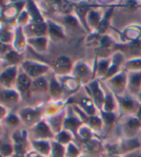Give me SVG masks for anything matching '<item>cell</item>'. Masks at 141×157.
I'll return each mask as SVG.
<instances>
[{
	"label": "cell",
	"instance_id": "cell-1",
	"mask_svg": "<svg viewBox=\"0 0 141 157\" xmlns=\"http://www.w3.org/2000/svg\"><path fill=\"white\" fill-rule=\"evenodd\" d=\"M119 128L121 130V138H135L138 137L141 130V122L135 114L120 116Z\"/></svg>",
	"mask_w": 141,
	"mask_h": 157
},
{
	"label": "cell",
	"instance_id": "cell-2",
	"mask_svg": "<svg viewBox=\"0 0 141 157\" xmlns=\"http://www.w3.org/2000/svg\"><path fill=\"white\" fill-rule=\"evenodd\" d=\"M127 80L128 72L123 69L119 73H117L104 82L107 83L106 86L115 96H121L127 93Z\"/></svg>",
	"mask_w": 141,
	"mask_h": 157
},
{
	"label": "cell",
	"instance_id": "cell-3",
	"mask_svg": "<svg viewBox=\"0 0 141 157\" xmlns=\"http://www.w3.org/2000/svg\"><path fill=\"white\" fill-rule=\"evenodd\" d=\"M84 87L85 91H87L88 97L93 101L94 105H96L97 109L100 112L102 110L105 101V90L103 86L101 85L100 80H98V78L92 80L88 84L84 85Z\"/></svg>",
	"mask_w": 141,
	"mask_h": 157
},
{
	"label": "cell",
	"instance_id": "cell-4",
	"mask_svg": "<svg viewBox=\"0 0 141 157\" xmlns=\"http://www.w3.org/2000/svg\"><path fill=\"white\" fill-rule=\"evenodd\" d=\"M20 68L32 80H35L37 78L44 77V75L50 71L51 66L36 60H23L20 64Z\"/></svg>",
	"mask_w": 141,
	"mask_h": 157
},
{
	"label": "cell",
	"instance_id": "cell-5",
	"mask_svg": "<svg viewBox=\"0 0 141 157\" xmlns=\"http://www.w3.org/2000/svg\"><path fill=\"white\" fill-rule=\"evenodd\" d=\"M45 114V107L40 106V107H25L21 109L19 111V118L21 122H23L25 124L30 125L33 128L35 124L42 121V117Z\"/></svg>",
	"mask_w": 141,
	"mask_h": 157
},
{
	"label": "cell",
	"instance_id": "cell-6",
	"mask_svg": "<svg viewBox=\"0 0 141 157\" xmlns=\"http://www.w3.org/2000/svg\"><path fill=\"white\" fill-rule=\"evenodd\" d=\"M115 97L117 101V105H118V114L121 116L135 114L139 105H141L135 98L130 96L128 93Z\"/></svg>",
	"mask_w": 141,
	"mask_h": 157
},
{
	"label": "cell",
	"instance_id": "cell-7",
	"mask_svg": "<svg viewBox=\"0 0 141 157\" xmlns=\"http://www.w3.org/2000/svg\"><path fill=\"white\" fill-rule=\"evenodd\" d=\"M71 75L84 85L90 82L92 80H95L93 69H91V67L84 61H77L74 63Z\"/></svg>",
	"mask_w": 141,
	"mask_h": 157
},
{
	"label": "cell",
	"instance_id": "cell-8",
	"mask_svg": "<svg viewBox=\"0 0 141 157\" xmlns=\"http://www.w3.org/2000/svg\"><path fill=\"white\" fill-rule=\"evenodd\" d=\"M26 2H14V3H10L9 5H6L4 9L2 10L1 17L4 23L7 24H13L15 23V20L18 17L19 13L23 11L25 8Z\"/></svg>",
	"mask_w": 141,
	"mask_h": 157
},
{
	"label": "cell",
	"instance_id": "cell-9",
	"mask_svg": "<svg viewBox=\"0 0 141 157\" xmlns=\"http://www.w3.org/2000/svg\"><path fill=\"white\" fill-rule=\"evenodd\" d=\"M83 124H84V122L79 117V115L75 112L73 107L72 106L68 107V109H66V112H65L64 128L62 129H65V130L69 131L70 133H72L74 137L76 138L78 129H79Z\"/></svg>",
	"mask_w": 141,
	"mask_h": 157
},
{
	"label": "cell",
	"instance_id": "cell-10",
	"mask_svg": "<svg viewBox=\"0 0 141 157\" xmlns=\"http://www.w3.org/2000/svg\"><path fill=\"white\" fill-rule=\"evenodd\" d=\"M74 63L72 62L71 59L67 56H62L58 57L56 59L53 61L52 69L54 74L60 77V76H66V75H71L72 70H73Z\"/></svg>",
	"mask_w": 141,
	"mask_h": 157
},
{
	"label": "cell",
	"instance_id": "cell-11",
	"mask_svg": "<svg viewBox=\"0 0 141 157\" xmlns=\"http://www.w3.org/2000/svg\"><path fill=\"white\" fill-rule=\"evenodd\" d=\"M80 148L83 153L91 157H100L101 154L104 152V143L96 136L88 142L80 144Z\"/></svg>",
	"mask_w": 141,
	"mask_h": 157
},
{
	"label": "cell",
	"instance_id": "cell-12",
	"mask_svg": "<svg viewBox=\"0 0 141 157\" xmlns=\"http://www.w3.org/2000/svg\"><path fill=\"white\" fill-rule=\"evenodd\" d=\"M18 73V66H7L0 73V84H2L5 89H13L17 82Z\"/></svg>",
	"mask_w": 141,
	"mask_h": 157
},
{
	"label": "cell",
	"instance_id": "cell-13",
	"mask_svg": "<svg viewBox=\"0 0 141 157\" xmlns=\"http://www.w3.org/2000/svg\"><path fill=\"white\" fill-rule=\"evenodd\" d=\"M32 140H54L55 134L45 120L41 121L32 128Z\"/></svg>",
	"mask_w": 141,
	"mask_h": 157
},
{
	"label": "cell",
	"instance_id": "cell-14",
	"mask_svg": "<svg viewBox=\"0 0 141 157\" xmlns=\"http://www.w3.org/2000/svg\"><path fill=\"white\" fill-rule=\"evenodd\" d=\"M141 91V70L140 71L128 72L127 93L137 100Z\"/></svg>",
	"mask_w": 141,
	"mask_h": 157
},
{
	"label": "cell",
	"instance_id": "cell-15",
	"mask_svg": "<svg viewBox=\"0 0 141 157\" xmlns=\"http://www.w3.org/2000/svg\"><path fill=\"white\" fill-rule=\"evenodd\" d=\"M27 38L30 37H38V36H47V23L45 22H30L25 27H23Z\"/></svg>",
	"mask_w": 141,
	"mask_h": 157
},
{
	"label": "cell",
	"instance_id": "cell-16",
	"mask_svg": "<svg viewBox=\"0 0 141 157\" xmlns=\"http://www.w3.org/2000/svg\"><path fill=\"white\" fill-rule=\"evenodd\" d=\"M117 142H118L120 155H125L141 148V140L139 139V137L120 138Z\"/></svg>",
	"mask_w": 141,
	"mask_h": 157
},
{
	"label": "cell",
	"instance_id": "cell-17",
	"mask_svg": "<svg viewBox=\"0 0 141 157\" xmlns=\"http://www.w3.org/2000/svg\"><path fill=\"white\" fill-rule=\"evenodd\" d=\"M32 78L28 75H26L22 70L19 71L15 85H17V90L20 94V96L25 97L29 95V93L31 92V88H32Z\"/></svg>",
	"mask_w": 141,
	"mask_h": 157
},
{
	"label": "cell",
	"instance_id": "cell-18",
	"mask_svg": "<svg viewBox=\"0 0 141 157\" xmlns=\"http://www.w3.org/2000/svg\"><path fill=\"white\" fill-rule=\"evenodd\" d=\"M46 23H47V36L49 37V39L51 38L53 40H64V39H65L66 35L64 27L61 25L50 19L46 20Z\"/></svg>",
	"mask_w": 141,
	"mask_h": 157
},
{
	"label": "cell",
	"instance_id": "cell-19",
	"mask_svg": "<svg viewBox=\"0 0 141 157\" xmlns=\"http://www.w3.org/2000/svg\"><path fill=\"white\" fill-rule=\"evenodd\" d=\"M65 112L66 109H64L61 112L47 117L45 121L47 122V124H49V127L51 128V130L53 131V133L55 135L58 134L60 131L62 130L64 128V122H65Z\"/></svg>",
	"mask_w": 141,
	"mask_h": 157
},
{
	"label": "cell",
	"instance_id": "cell-20",
	"mask_svg": "<svg viewBox=\"0 0 141 157\" xmlns=\"http://www.w3.org/2000/svg\"><path fill=\"white\" fill-rule=\"evenodd\" d=\"M27 46V37L23 32V28L15 26L14 27V36L12 47L14 51H17L19 54H22L26 49Z\"/></svg>",
	"mask_w": 141,
	"mask_h": 157
},
{
	"label": "cell",
	"instance_id": "cell-21",
	"mask_svg": "<svg viewBox=\"0 0 141 157\" xmlns=\"http://www.w3.org/2000/svg\"><path fill=\"white\" fill-rule=\"evenodd\" d=\"M58 80L61 82L65 92H67V93H75V92H77L78 90H79L80 86L82 84L72 75L60 76V77H58Z\"/></svg>",
	"mask_w": 141,
	"mask_h": 157
},
{
	"label": "cell",
	"instance_id": "cell-22",
	"mask_svg": "<svg viewBox=\"0 0 141 157\" xmlns=\"http://www.w3.org/2000/svg\"><path fill=\"white\" fill-rule=\"evenodd\" d=\"M104 90H105V101H104V105L101 111L118 113V105H117V101H116L115 95L107 87V86L104 87Z\"/></svg>",
	"mask_w": 141,
	"mask_h": 157
},
{
	"label": "cell",
	"instance_id": "cell-23",
	"mask_svg": "<svg viewBox=\"0 0 141 157\" xmlns=\"http://www.w3.org/2000/svg\"><path fill=\"white\" fill-rule=\"evenodd\" d=\"M113 11H114V8L111 7V8H108V9L104 12L103 17H102V20L100 22L99 26L97 27V29L95 31H93L94 34H96L99 36L106 35L108 29L109 28V23H111V19L112 17Z\"/></svg>",
	"mask_w": 141,
	"mask_h": 157
},
{
	"label": "cell",
	"instance_id": "cell-24",
	"mask_svg": "<svg viewBox=\"0 0 141 157\" xmlns=\"http://www.w3.org/2000/svg\"><path fill=\"white\" fill-rule=\"evenodd\" d=\"M31 146L33 151L42 155L43 157H50L51 141L49 140H31Z\"/></svg>",
	"mask_w": 141,
	"mask_h": 157
},
{
	"label": "cell",
	"instance_id": "cell-25",
	"mask_svg": "<svg viewBox=\"0 0 141 157\" xmlns=\"http://www.w3.org/2000/svg\"><path fill=\"white\" fill-rule=\"evenodd\" d=\"M104 13L99 9H90L87 14V25L89 32H93L97 29L103 17Z\"/></svg>",
	"mask_w": 141,
	"mask_h": 157
},
{
	"label": "cell",
	"instance_id": "cell-26",
	"mask_svg": "<svg viewBox=\"0 0 141 157\" xmlns=\"http://www.w3.org/2000/svg\"><path fill=\"white\" fill-rule=\"evenodd\" d=\"M49 42L48 36H38L27 38V45L31 46L37 53H44L47 50Z\"/></svg>",
	"mask_w": 141,
	"mask_h": 157
},
{
	"label": "cell",
	"instance_id": "cell-27",
	"mask_svg": "<svg viewBox=\"0 0 141 157\" xmlns=\"http://www.w3.org/2000/svg\"><path fill=\"white\" fill-rule=\"evenodd\" d=\"M48 93L50 94L51 98L55 101L60 100L65 93L64 88H62L61 82L58 80V77L55 74H53L52 78L49 81V92Z\"/></svg>",
	"mask_w": 141,
	"mask_h": 157
},
{
	"label": "cell",
	"instance_id": "cell-28",
	"mask_svg": "<svg viewBox=\"0 0 141 157\" xmlns=\"http://www.w3.org/2000/svg\"><path fill=\"white\" fill-rule=\"evenodd\" d=\"M0 99L3 101L6 105H17L19 99H20V94L17 89H4L1 91L0 94Z\"/></svg>",
	"mask_w": 141,
	"mask_h": 157
},
{
	"label": "cell",
	"instance_id": "cell-29",
	"mask_svg": "<svg viewBox=\"0 0 141 157\" xmlns=\"http://www.w3.org/2000/svg\"><path fill=\"white\" fill-rule=\"evenodd\" d=\"M25 9L28 12V14L30 17V22H45L46 20L42 17V14L37 8V4L34 1H27L25 5Z\"/></svg>",
	"mask_w": 141,
	"mask_h": 157
},
{
	"label": "cell",
	"instance_id": "cell-30",
	"mask_svg": "<svg viewBox=\"0 0 141 157\" xmlns=\"http://www.w3.org/2000/svg\"><path fill=\"white\" fill-rule=\"evenodd\" d=\"M77 105L88 116H94V115L99 114V110L97 109L96 105H94L93 101L89 97H84L80 99Z\"/></svg>",
	"mask_w": 141,
	"mask_h": 157
},
{
	"label": "cell",
	"instance_id": "cell-31",
	"mask_svg": "<svg viewBox=\"0 0 141 157\" xmlns=\"http://www.w3.org/2000/svg\"><path fill=\"white\" fill-rule=\"evenodd\" d=\"M14 28L12 29L10 24L3 23V25L0 28V41L8 45H12L14 41Z\"/></svg>",
	"mask_w": 141,
	"mask_h": 157
},
{
	"label": "cell",
	"instance_id": "cell-32",
	"mask_svg": "<svg viewBox=\"0 0 141 157\" xmlns=\"http://www.w3.org/2000/svg\"><path fill=\"white\" fill-rule=\"evenodd\" d=\"M94 137H96V133L85 124H84L82 127L78 129L77 135H76V138L80 141V144L88 142V141L91 140Z\"/></svg>",
	"mask_w": 141,
	"mask_h": 157
},
{
	"label": "cell",
	"instance_id": "cell-33",
	"mask_svg": "<svg viewBox=\"0 0 141 157\" xmlns=\"http://www.w3.org/2000/svg\"><path fill=\"white\" fill-rule=\"evenodd\" d=\"M99 113H100L101 118L104 123V129L107 128L108 130L112 129L113 125L115 124H117V122H118L119 118H120V117H118V113H116V112L100 111Z\"/></svg>",
	"mask_w": 141,
	"mask_h": 157
},
{
	"label": "cell",
	"instance_id": "cell-34",
	"mask_svg": "<svg viewBox=\"0 0 141 157\" xmlns=\"http://www.w3.org/2000/svg\"><path fill=\"white\" fill-rule=\"evenodd\" d=\"M31 92L34 93H47L49 92V81H47L44 77L35 78L32 82Z\"/></svg>",
	"mask_w": 141,
	"mask_h": 157
},
{
	"label": "cell",
	"instance_id": "cell-35",
	"mask_svg": "<svg viewBox=\"0 0 141 157\" xmlns=\"http://www.w3.org/2000/svg\"><path fill=\"white\" fill-rule=\"evenodd\" d=\"M3 60L6 61L9 64V66H18V64L20 65L21 62L23 61L21 54L18 53L14 49L10 50L6 54V56L3 58Z\"/></svg>",
	"mask_w": 141,
	"mask_h": 157
},
{
	"label": "cell",
	"instance_id": "cell-36",
	"mask_svg": "<svg viewBox=\"0 0 141 157\" xmlns=\"http://www.w3.org/2000/svg\"><path fill=\"white\" fill-rule=\"evenodd\" d=\"M123 69L127 72L140 71L141 70V57H132L125 60Z\"/></svg>",
	"mask_w": 141,
	"mask_h": 157
},
{
	"label": "cell",
	"instance_id": "cell-37",
	"mask_svg": "<svg viewBox=\"0 0 141 157\" xmlns=\"http://www.w3.org/2000/svg\"><path fill=\"white\" fill-rule=\"evenodd\" d=\"M74 135L72 133H70L69 131L65 130V129H62L61 131H60L58 134L55 135V140L59 142L60 144L64 145V146H67L68 144L72 143L73 140H74Z\"/></svg>",
	"mask_w": 141,
	"mask_h": 157
},
{
	"label": "cell",
	"instance_id": "cell-38",
	"mask_svg": "<svg viewBox=\"0 0 141 157\" xmlns=\"http://www.w3.org/2000/svg\"><path fill=\"white\" fill-rule=\"evenodd\" d=\"M50 157H65V146L60 144L56 140H51Z\"/></svg>",
	"mask_w": 141,
	"mask_h": 157
},
{
	"label": "cell",
	"instance_id": "cell-39",
	"mask_svg": "<svg viewBox=\"0 0 141 157\" xmlns=\"http://www.w3.org/2000/svg\"><path fill=\"white\" fill-rule=\"evenodd\" d=\"M82 153L80 146L76 145L74 142L68 144L65 147V157H79Z\"/></svg>",
	"mask_w": 141,
	"mask_h": 157
},
{
	"label": "cell",
	"instance_id": "cell-40",
	"mask_svg": "<svg viewBox=\"0 0 141 157\" xmlns=\"http://www.w3.org/2000/svg\"><path fill=\"white\" fill-rule=\"evenodd\" d=\"M64 23L68 27H71V28L82 27L79 19L77 18V17L74 13H69V14L64 15Z\"/></svg>",
	"mask_w": 141,
	"mask_h": 157
},
{
	"label": "cell",
	"instance_id": "cell-41",
	"mask_svg": "<svg viewBox=\"0 0 141 157\" xmlns=\"http://www.w3.org/2000/svg\"><path fill=\"white\" fill-rule=\"evenodd\" d=\"M30 23V17L28 14V12L26 11V9L24 8L23 11L19 13L18 17L15 20V26H18V27H25L27 24Z\"/></svg>",
	"mask_w": 141,
	"mask_h": 157
},
{
	"label": "cell",
	"instance_id": "cell-42",
	"mask_svg": "<svg viewBox=\"0 0 141 157\" xmlns=\"http://www.w3.org/2000/svg\"><path fill=\"white\" fill-rule=\"evenodd\" d=\"M5 122L11 128H18L20 124V122H21V120H20L19 116L17 114H9V115L6 116Z\"/></svg>",
	"mask_w": 141,
	"mask_h": 157
},
{
	"label": "cell",
	"instance_id": "cell-43",
	"mask_svg": "<svg viewBox=\"0 0 141 157\" xmlns=\"http://www.w3.org/2000/svg\"><path fill=\"white\" fill-rule=\"evenodd\" d=\"M14 153V147L13 144H4L0 148V154L3 157H12Z\"/></svg>",
	"mask_w": 141,
	"mask_h": 157
},
{
	"label": "cell",
	"instance_id": "cell-44",
	"mask_svg": "<svg viewBox=\"0 0 141 157\" xmlns=\"http://www.w3.org/2000/svg\"><path fill=\"white\" fill-rule=\"evenodd\" d=\"M12 49H13L12 45H8L0 41V59H3V58L6 56V54Z\"/></svg>",
	"mask_w": 141,
	"mask_h": 157
},
{
	"label": "cell",
	"instance_id": "cell-45",
	"mask_svg": "<svg viewBox=\"0 0 141 157\" xmlns=\"http://www.w3.org/2000/svg\"><path fill=\"white\" fill-rule=\"evenodd\" d=\"M123 157H141V148L136 150L135 151H131L130 153H127L123 155Z\"/></svg>",
	"mask_w": 141,
	"mask_h": 157
},
{
	"label": "cell",
	"instance_id": "cell-46",
	"mask_svg": "<svg viewBox=\"0 0 141 157\" xmlns=\"http://www.w3.org/2000/svg\"><path fill=\"white\" fill-rule=\"evenodd\" d=\"M7 116V111H6V108L0 105V120L5 119Z\"/></svg>",
	"mask_w": 141,
	"mask_h": 157
},
{
	"label": "cell",
	"instance_id": "cell-47",
	"mask_svg": "<svg viewBox=\"0 0 141 157\" xmlns=\"http://www.w3.org/2000/svg\"><path fill=\"white\" fill-rule=\"evenodd\" d=\"M25 157H43L42 155H41V154H38L37 152H36L35 151H29V152H27L26 154H25Z\"/></svg>",
	"mask_w": 141,
	"mask_h": 157
},
{
	"label": "cell",
	"instance_id": "cell-48",
	"mask_svg": "<svg viewBox=\"0 0 141 157\" xmlns=\"http://www.w3.org/2000/svg\"><path fill=\"white\" fill-rule=\"evenodd\" d=\"M135 116L138 118V120L141 122V105H139V107H138V109H137V111H136V113H135Z\"/></svg>",
	"mask_w": 141,
	"mask_h": 157
},
{
	"label": "cell",
	"instance_id": "cell-49",
	"mask_svg": "<svg viewBox=\"0 0 141 157\" xmlns=\"http://www.w3.org/2000/svg\"><path fill=\"white\" fill-rule=\"evenodd\" d=\"M79 157H91V156H89V155H88V154H85V153H81L80 155H79Z\"/></svg>",
	"mask_w": 141,
	"mask_h": 157
},
{
	"label": "cell",
	"instance_id": "cell-50",
	"mask_svg": "<svg viewBox=\"0 0 141 157\" xmlns=\"http://www.w3.org/2000/svg\"><path fill=\"white\" fill-rule=\"evenodd\" d=\"M3 25V20H2V17H1V14H0V28Z\"/></svg>",
	"mask_w": 141,
	"mask_h": 157
},
{
	"label": "cell",
	"instance_id": "cell-51",
	"mask_svg": "<svg viewBox=\"0 0 141 157\" xmlns=\"http://www.w3.org/2000/svg\"><path fill=\"white\" fill-rule=\"evenodd\" d=\"M137 101H138L139 103L141 104V91H140V94H139V96L137 97Z\"/></svg>",
	"mask_w": 141,
	"mask_h": 157
},
{
	"label": "cell",
	"instance_id": "cell-52",
	"mask_svg": "<svg viewBox=\"0 0 141 157\" xmlns=\"http://www.w3.org/2000/svg\"><path fill=\"white\" fill-rule=\"evenodd\" d=\"M108 157H123V155H113V156H108Z\"/></svg>",
	"mask_w": 141,
	"mask_h": 157
},
{
	"label": "cell",
	"instance_id": "cell-53",
	"mask_svg": "<svg viewBox=\"0 0 141 157\" xmlns=\"http://www.w3.org/2000/svg\"><path fill=\"white\" fill-rule=\"evenodd\" d=\"M0 157H3V156H2V155H1V154H0Z\"/></svg>",
	"mask_w": 141,
	"mask_h": 157
},
{
	"label": "cell",
	"instance_id": "cell-54",
	"mask_svg": "<svg viewBox=\"0 0 141 157\" xmlns=\"http://www.w3.org/2000/svg\"><path fill=\"white\" fill-rule=\"evenodd\" d=\"M140 52H141V47H140Z\"/></svg>",
	"mask_w": 141,
	"mask_h": 157
}]
</instances>
